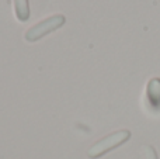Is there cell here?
<instances>
[{"mask_svg": "<svg viewBox=\"0 0 160 159\" xmlns=\"http://www.w3.org/2000/svg\"><path fill=\"white\" fill-rule=\"evenodd\" d=\"M129 138H131V132L128 131V130H121V131L112 132V134L107 135L105 138H102V140H100L98 142L94 144V145L87 151V155H88V158H91V159L100 158L101 155L107 154L108 151L119 146L121 144L127 142Z\"/></svg>", "mask_w": 160, "mask_h": 159, "instance_id": "1", "label": "cell"}, {"mask_svg": "<svg viewBox=\"0 0 160 159\" xmlns=\"http://www.w3.org/2000/svg\"><path fill=\"white\" fill-rule=\"evenodd\" d=\"M65 21H66V18H65V16H62V14H55V16H51L49 18L44 20V21L38 23L37 25L31 27L30 30L25 33V39H27V41H30V42L38 41L39 38L45 37L47 34H49V33H52V31L61 28L62 25L65 24Z\"/></svg>", "mask_w": 160, "mask_h": 159, "instance_id": "2", "label": "cell"}, {"mask_svg": "<svg viewBox=\"0 0 160 159\" xmlns=\"http://www.w3.org/2000/svg\"><path fill=\"white\" fill-rule=\"evenodd\" d=\"M146 97L153 110H156V111L160 110V79L159 78H153L149 80L148 89H146Z\"/></svg>", "mask_w": 160, "mask_h": 159, "instance_id": "3", "label": "cell"}, {"mask_svg": "<svg viewBox=\"0 0 160 159\" xmlns=\"http://www.w3.org/2000/svg\"><path fill=\"white\" fill-rule=\"evenodd\" d=\"M14 8H16V16L20 21H27L30 18V4L28 0H14Z\"/></svg>", "mask_w": 160, "mask_h": 159, "instance_id": "4", "label": "cell"}, {"mask_svg": "<svg viewBox=\"0 0 160 159\" xmlns=\"http://www.w3.org/2000/svg\"><path fill=\"white\" fill-rule=\"evenodd\" d=\"M143 152H145V159H158V155H156V151L153 146L145 145Z\"/></svg>", "mask_w": 160, "mask_h": 159, "instance_id": "5", "label": "cell"}]
</instances>
